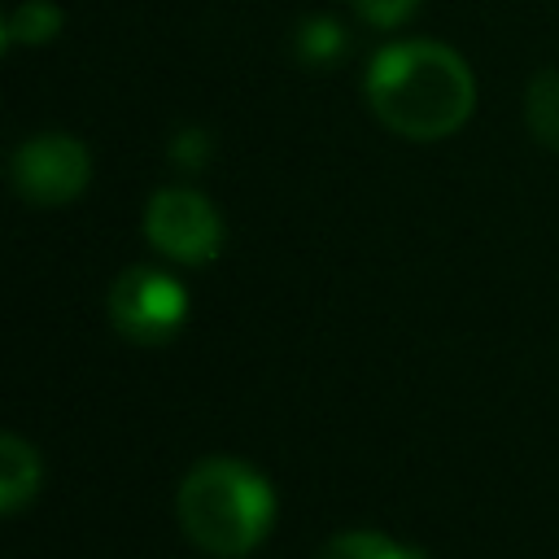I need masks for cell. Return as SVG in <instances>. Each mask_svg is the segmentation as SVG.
Masks as SVG:
<instances>
[{"mask_svg": "<svg viewBox=\"0 0 559 559\" xmlns=\"http://www.w3.org/2000/svg\"><path fill=\"white\" fill-rule=\"evenodd\" d=\"M367 100L376 118L406 140H441L472 114L476 87L459 52L411 39L384 48L367 70Z\"/></svg>", "mask_w": 559, "mask_h": 559, "instance_id": "6da1fadb", "label": "cell"}, {"mask_svg": "<svg viewBox=\"0 0 559 559\" xmlns=\"http://www.w3.org/2000/svg\"><path fill=\"white\" fill-rule=\"evenodd\" d=\"M275 520L271 485L236 459H201L179 485V524L210 555L253 550Z\"/></svg>", "mask_w": 559, "mask_h": 559, "instance_id": "7a4b0ae2", "label": "cell"}, {"mask_svg": "<svg viewBox=\"0 0 559 559\" xmlns=\"http://www.w3.org/2000/svg\"><path fill=\"white\" fill-rule=\"evenodd\" d=\"M109 319L114 328L135 341V345H162L179 332L183 314H188V297L183 288L162 275V271H148V266H131L122 271L114 284H109Z\"/></svg>", "mask_w": 559, "mask_h": 559, "instance_id": "3957f363", "label": "cell"}, {"mask_svg": "<svg viewBox=\"0 0 559 559\" xmlns=\"http://www.w3.org/2000/svg\"><path fill=\"white\" fill-rule=\"evenodd\" d=\"M144 231L148 240L175 258V262H210L223 245V223H218V210L201 197V192H188V188H166L148 201V214H144Z\"/></svg>", "mask_w": 559, "mask_h": 559, "instance_id": "277c9868", "label": "cell"}, {"mask_svg": "<svg viewBox=\"0 0 559 559\" xmlns=\"http://www.w3.org/2000/svg\"><path fill=\"white\" fill-rule=\"evenodd\" d=\"M87 175H92V162L74 135H31L13 153V183L35 205H61L79 197Z\"/></svg>", "mask_w": 559, "mask_h": 559, "instance_id": "5b68a950", "label": "cell"}, {"mask_svg": "<svg viewBox=\"0 0 559 559\" xmlns=\"http://www.w3.org/2000/svg\"><path fill=\"white\" fill-rule=\"evenodd\" d=\"M35 489H39V454L17 432H4L0 437V507L13 515Z\"/></svg>", "mask_w": 559, "mask_h": 559, "instance_id": "8992f818", "label": "cell"}, {"mask_svg": "<svg viewBox=\"0 0 559 559\" xmlns=\"http://www.w3.org/2000/svg\"><path fill=\"white\" fill-rule=\"evenodd\" d=\"M524 118H528V131L546 148H559V70L533 74V83L524 92Z\"/></svg>", "mask_w": 559, "mask_h": 559, "instance_id": "52a82bcc", "label": "cell"}, {"mask_svg": "<svg viewBox=\"0 0 559 559\" xmlns=\"http://www.w3.org/2000/svg\"><path fill=\"white\" fill-rule=\"evenodd\" d=\"M314 559H424V555L406 550L402 542H393V537H384V533L358 528V533H336V537H328Z\"/></svg>", "mask_w": 559, "mask_h": 559, "instance_id": "ba28073f", "label": "cell"}, {"mask_svg": "<svg viewBox=\"0 0 559 559\" xmlns=\"http://www.w3.org/2000/svg\"><path fill=\"white\" fill-rule=\"evenodd\" d=\"M61 26V9L48 0H26L9 13V44H44L48 35H57Z\"/></svg>", "mask_w": 559, "mask_h": 559, "instance_id": "9c48e42d", "label": "cell"}, {"mask_svg": "<svg viewBox=\"0 0 559 559\" xmlns=\"http://www.w3.org/2000/svg\"><path fill=\"white\" fill-rule=\"evenodd\" d=\"M419 0H354V9L371 22V26H397L415 13Z\"/></svg>", "mask_w": 559, "mask_h": 559, "instance_id": "30bf717a", "label": "cell"}]
</instances>
